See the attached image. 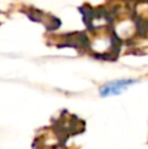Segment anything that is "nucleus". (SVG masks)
<instances>
[{
    "instance_id": "obj_1",
    "label": "nucleus",
    "mask_w": 148,
    "mask_h": 149,
    "mask_svg": "<svg viewBox=\"0 0 148 149\" xmlns=\"http://www.w3.org/2000/svg\"><path fill=\"white\" fill-rule=\"evenodd\" d=\"M138 80L135 79H119V80H113V81H108L102 84L98 89L100 97L106 98V97H113V95H119L122 94L125 90L135 85Z\"/></svg>"
}]
</instances>
